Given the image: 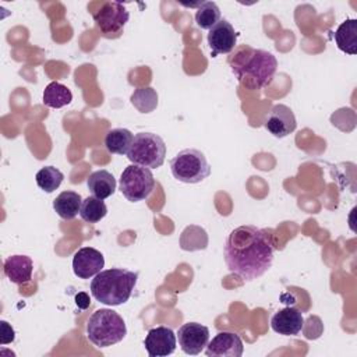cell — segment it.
Instances as JSON below:
<instances>
[{
	"mask_svg": "<svg viewBox=\"0 0 357 357\" xmlns=\"http://www.w3.org/2000/svg\"><path fill=\"white\" fill-rule=\"evenodd\" d=\"M127 335L123 317L110 308L96 310L86 322V337L98 347H109Z\"/></svg>",
	"mask_w": 357,
	"mask_h": 357,
	"instance_id": "cell-4",
	"label": "cell"
},
{
	"mask_svg": "<svg viewBox=\"0 0 357 357\" xmlns=\"http://www.w3.org/2000/svg\"><path fill=\"white\" fill-rule=\"evenodd\" d=\"M130 18L127 8L117 1H106L93 15L96 26L105 36H119Z\"/></svg>",
	"mask_w": 357,
	"mask_h": 357,
	"instance_id": "cell-8",
	"label": "cell"
},
{
	"mask_svg": "<svg viewBox=\"0 0 357 357\" xmlns=\"http://www.w3.org/2000/svg\"><path fill=\"white\" fill-rule=\"evenodd\" d=\"M134 107L141 113H151L158 106V93L153 88H138L132 92L130 98Z\"/></svg>",
	"mask_w": 357,
	"mask_h": 357,
	"instance_id": "cell-26",
	"label": "cell"
},
{
	"mask_svg": "<svg viewBox=\"0 0 357 357\" xmlns=\"http://www.w3.org/2000/svg\"><path fill=\"white\" fill-rule=\"evenodd\" d=\"M137 279V272L124 268L100 271L91 282V294L102 304L121 305L131 297Z\"/></svg>",
	"mask_w": 357,
	"mask_h": 357,
	"instance_id": "cell-3",
	"label": "cell"
},
{
	"mask_svg": "<svg viewBox=\"0 0 357 357\" xmlns=\"http://www.w3.org/2000/svg\"><path fill=\"white\" fill-rule=\"evenodd\" d=\"M170 170L176 180L187 184H197L211 174V166L205 155L194 148L180 151L170 160Z\"/></svg>",
	"mask_w": 357,
	"mask_h": 357,
	"instance_id": "cell-5",
	"label": "cell"
},
{
	"mask_svg": "<svg viewBox=\"0 0 357 357\" xmlns=\"http://www.w3.org/2000/svg\"><path fill=\"white\" fill-rule=\"evenodd\" d=\"M107 213V208L103 202V199H99L96 197H86L79 209V216L82 220L88 223H98L102 220Z\"/></svg>",
	"mask_w": 357,
	"mask_h": 357,
	"instance_id": "cell-23",
	"label": "cell"
},
{
	"mask_svg": "<svg viewBox=\"0 0 357 357\" xmlns=\"http://www.w3.org/2000/svg\"><path fill=\"white\" fill-rule=\"evenodd\" d=\"M297 127L293 110L286 105H275L265 120V128L276 138H283L291 134Z\"/></svg>",
	"mask_w": 357,
	"mask_h": 357,
	"instance_id": "cell-13",
	"label": "cell"
},
{
	"mask_svg": "<svg viewBox=\"0 0 357 357\" xmlns=\"http://www.w3.org/2000/svg\"><path fill=\"white\" fill-rule=\"evenodd\" d=\"M180 349L190 356L199 354L209 342V329L198 322H187L178 328Z\"/></svg>",
	"mask_w": 357,
	"mask_h": 357,
	"instance_id": "cell-9",
	"label": "cell"
},
{
	"mask_svg": "<svg viewBox=\"0 0 357 357\" xmlns=\"http://www.w3.org/2000/svg\"><path fill=\"white\" fill-rule=\"evenodd\" d=\"M244 346L241 337L234 332H219L206 344L208 357H241Z\"/></svg>",
	"mask_w": 357,
	"mask_h": 357,
	"instance_id": "cell-14",
	"label": "cell"
},
{
	"mask_svg": "<svg viewBox=\"0 0 357 357\" xmlns=\"http://www.w3.org/2000/svg\"><path fill=\"white\" fill-rule=\"evenodd\" d=\"M238 33L234 31L233 25L227 20H222L209 29L208 45L212 52V57L218 54L231 53L237 46Z\"/></svg>",
	"mask_w": 357,
	"mask_h": 357,
	"instance_id": "cell-11",
	"label": "cell"
},
{
	"mask_svg": "<svg viewBox=\"0 0 357 357\" xmlns=\"http://www.w3.org/2000/svg\"><path fill=\"white\" fill-rule=\"evenodd\" d=\"M155 188V178L151 169L130 165L120 176V191L130 202L146 199Z\"/></svg>",
	"mask_w": 357,
	"mask_h": 357,
	"instance_id": "cell-7",
	"label": "cell"
},
{
	"mask_svg": "<svg viewBox=\"0 0 357 357\" xmlns=\"http://www.w3.org/2000/svg\"><path fill=\"white\" fill-rule=\"evenodd\" d=\"M144 346L149 357L170 356L176 350L177 336L167 326H156L148 331Z\"/></svg>",
	"mask_w": 357,
	"mask_h": 357,
	"instance_id": "cell-10",
	"label": "cell"
},
{
	"mask_svg": "<svg viewBox=\"0 0 357 357\" xmlns=\"http://www.w3.org/2000/svg\"><path fill=\"white\" fill-rule=\"evenodd\" d=\"M134 135L127 128H113L105 137V148L110 153L116 155H127Z\"/></svg>",
	"mask_w": 357,
	"mask_h": 357,
	"instance_id": "cell-20",
	"label": "cell"
},
{
	"mask_svg": "<svg viewBox=\"0 0 357 357\" xmlns=\"http://www.w3.org/2000/svg\"><path fill=\"white\" fill-rule=\"evenodd\" d=\"M272 329L283 336H296L303 331L304 318L301 311L293 307H286L275 312L271 318Z\"/></svg>",
	"mask_w": 357,
	"mask_h": 357,
	"instance_id": "cell-15",
	"label": "cell"
},
{
	"mask_svg": "<svg viewBox=\"0 0 357 357\" xmlns=\"http://www.w3.org/2000/svg\"><path fill=\"white\" fill-rule=\"evenodd\" d=\"M335 42L339 50L347 54L357 53V20L349 18L343 21L335 31Z\"/></svg>",
	"mask_w": 357,
	"mask_h": 357,
	"instance_id": "cell-18",
	"label": "cell"
},
{
	"mask_svg": "<svg viewBox=\"0 0 357 357\" xmlns=\"http://www.w3.org/2000/svg\"><path fill=\"white\" fill-rule=\"evenodd\" d=\"M4 275L15 284H24L31 280L33 262L28 255H11L4 261Z\"/></svg>",
	"mask_w": 357,
	"mask_h": 357,
	"instance_id": "cell-16",
	"label": "cell"
},
{
	"mask_svg": "<svg viewBox=\"0 0 357 357\" xmlns=\"http://www.w3.org/2000/svg\"><path fill=\"white\" fill-rule=\"evenodd\" d=\"M229 66L244 88L257 91L272 82L278 70V60L271 52L241 45L236 46L229 56Z\"/></svg>",
	"mask_w": 357,
	"mask_h": 357,
	"instance_id": "cell-2",
	"label": "cell"
},
{
	"mask_svg": "<svg viewBox=\"0 0 357 357\" xmlns=\"http://www.w3.org/2000/svg\"><path fill=\"white\" fill-rule=\"evenodd\" d=\"M208 245L206 231L195 225L187 226L180 236V248L184 251L205 250Z\"/></svg>",
	"mask_w": 357,
	"mask_h": 357,
	"instance_id": "cell-22",
	"label": "cell"
},
{
	"mask_svg": "<svg viewBox=\"0 0 357 357\" xmlns=\"http://www.w3.org/2000/svg\"><path fill=\"white\" fill-rule=\"evenodd\" d=\"M1 344H7V343H11L14 340V329L6 322V321H1Z\"/></svg>",
	"mask_w": 357,
	"mask_h": 357,
	"instance_id": "cell-27",
	"label": "cell"
},
{
	"mask_svg": "<svg viewBox=\"0 0 357 357\" xmlns=\"http://www.w3.org/2000/svg\"><path fill=\"white\" fill-rule=\"evenodd\" d=\"M86 185L89 192L99 198L105 199L114 194L116 191V178L114 176L107 170H96L89 174L86 180Z\"/></svg>",
	"mask_w": 357,
	"mask_h": 357,
	"instance_id": "cell-17",
	"label": "cell"
},
{
	"mask_svg": "<svg viewBox=\"0 0 357 357\" xmlns=\"http://www.w3.org/2000/svg\"><path fill=\"white\" fill-rule=\"evenodd\" d=\"M166 156L165 141L153 132H138L127 152V158L132 165L148 169L160 167Z\"/></svg>",
	"mask_w": 357,
	"mask_h": 357,
	"instance_id": "cell-6",
	"label": "cell"
},
{
	"mask_svg": "<svg viewBox=\"0 0 357 357\" xmlns=\"http://www.w3.org/2000/svg\"><path fill=\"white\" fill-rule=\"evenodd\" d=\"M227 269L243 280L262 276L273 262V243L268 230L244 225L230 231L225 248Z\"/></svg>",
	"mask_w": 357,
	"mask_h": 357,
	"instance_id": "cell-1",
	"label": "cell"
},
{
	"mask_svg": "<svg viewBox=\"0 0 357 357\" xmlns=\"http://www.w3.org/2000/svg\"><path fill=\"white\" fill-rule=\"evenodd\" d=\"M105 266V258L100 251L92 247L79 248L73 258V271L79 279H89L98 275Z\"/></svg>",
	"mask_w": 357,
	"mask_h": 357,
	"instance_id": "cell-12",
	"label": "cell"
},
{
	"mask_svg": "<svg viewBox=\"0 0 357 357\" xmlns=\"http://www.w3.org/2000/svg\"><path fill=\"white\" fill-rule=\"evenodd\" d=\"M71 100H73L71 91L66 85H63L57 81L50 82L43 91V103L47 107L60 109V107L71 103Z\"/></svg>",
	"mask_w": 357,
	"mask_h": 357,
	"instance_id": "cell-21",
	"label": "cell"
},
{
	"mask_svg": "<svg viewBox=\"0 0 357 357\" xmlns=\"http://www.w3.org/2000/svg\"><path fill=\"white\" fill-rule=\"evenodd\" d=\"M75 303H77V305H78L79 308L85 310V308L89 305V297H88L85 293H78V294L75 296Z\"/></svg>",
	"mask_w": 357,
	"mask_h": 357,
	"instance_id": "cell-28",
	"label": "cell"
},
{
	"mask_svg": "<svg viewBox=\"0 0 357 357\" xmlns=\"http://www.w3.org/2000/svg\"><path fill=\"white\" fill-rule=\"evenodd\" d=\"M220 21V10L215 1H202L195 13V22L201 29H211Z\"/></svg>",
	"mask_w": 357,
	"mask_h": 357,
	"instance_id": "cell-25",
	"label": "cell"
},
{
	"mask_svg": "<svg viewBox=\"0 0 357 357\" xmlns=\"http://www.w3.org/2000/svg\"><path fill=\"white\" fill-rule=\"evenodd\" d=\"M82 198L75 191H63L53 201L54 212L64 220L74 219L81 209Z\"/></svg>",
	"mask_w": 357,
	"mask_h": 357,
	"instance_id": "cell-19",
	"label": "cell"
},
{
	"mask_svg": "<svg viewBox=\"0 0 357 357\" xmlns=\"http://www.w3.org/2000/svg\"><path fill=\"white\" fill-rule=\"evenodd\" d=\"M63 178H64V174L54 166H45L35 176L38 187L47 194L56 191L63 183Z\"/></svg>",
	"mask_w": 357,
	"mask_h": 357,
	"instance_id": "cell-24",
	"label": "cell"
}]
</instances>
